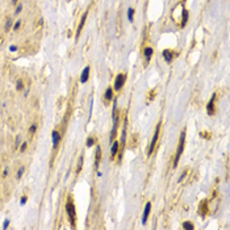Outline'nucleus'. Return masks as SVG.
Listing matches in <instances>:
<instances>
[{"label": "nucleus", "mask_w": 230, "mask_h": 230, "mask_svg": "<svg viewBox=\"0 0 230 230\" xmlns=\"http://www.w3.org/2000/svg\"><path fill=\"white\" fill-rule=\"evenodd\" d=\"M66 210H67V214H68V218H70L71 225L75 226V205H74V202H72V200H71V199L67 200Z\"/></svg>", "instance_id": "f257e3e1"}, {"label": "nucleus", "mask_w": 230, "mask_h": 230, "mask_svg": "<svg viewBox=\"0 0 230 230\" xmlns=\"http://www.w3.org/2000/svg\"><path fill=\"white\" fill-rule=\"evenodd\" d=\"M184 139H186V131H181L180 134V139H179V145H178V151H176V155H175V166L178 164L179 159H180V155L183 153V149H184Z\"/></svg>", "instance_id": "f03ea898"}, {"label": "nucleus", "mask_w": 230, "mask_h": 230, "mask_svg": "<svg viewBox=\"0 0 230 230\" xmlns=\"http://www.w3.org/2000/svg\"><path fill=\"white\" fill-rule=\"evenodd\" d=\"M159 131H160V124H158L157 128H155V133L153 136V141H151L150 147H149V150H147V155H151V153L154 151L155 146H157V142H158V138H159Z\"/></svg>", "instance_id": "7ed1b4c3"}, {"label": "nucleus", "mask_w": 230, "mask_h": 230, "mask_svg": "<svg viewBox=\"0 0 230 230\" xmlns=\"http://www.w3.org/2000/svg\"><path fill=\"white\" fill-rule=\"evenodd\" d=\"M125 79H126V75H125V74H118V75L116 76V80H115V88L120 89L122 87V84H124Z\"/></svg>", "instance_id": "20e7f679"}, {"label": "nucleus", "mask_w": 230, "mask_h": 230, "mask_svg": "<svg viewBox=\"0 0 230 230\" xmlns=\"http://www.w3.org/2000/svg\"><path fill=\"white\" fill-rule=\"evenodd\" d=\"M208 210H209L208 201H207V200H204V201H201V202H200V205H199V213L201 214V216H205V214L208 213Z\"/></svg>", "instance_id": "39448f33"}, {"label": "nucleus", "mask_w": 230, "mask_h": 230, "mask_svg": "<svg viewBox=\"0 0 230 230\" xmlns=\"http://www.w3.org/2000/svg\"><path fill=\"white\" fill-rule=\"evenodd\" d=\"M214 100H216V95L212 97V100L209 101V104H208V112H209V115H213V113H214Z\"/></svg>", "instance_id": "423d86ee"}, {"label": "nucleus", "mask_w": 230, "mask_h": 230, "mask_svg": "<svg viewBox=\"0 0 230 230\" xmlns=\"http://www.w3.org/2000/svg\"><path fill=\"white\" fill-rule=\"evenodd\" d=\"M150 208H151V204H150V202H147V205H146V208H145V214H143V221H142L143 223H146L147 216H149V213H150Z\"/></svg>", "instance_id": "0eeeda50"}, {"label": "nucleus", "mask_w": 230, "mask_h": 230, "mask_svg": "<svg viewBox=\"0 0 230 230\" xmlns=\"http://www.w3.org/2000/svg\"><path fill=\"white\" fill-rule=\"evenodd\" d=\"M86 17H87V12H86L84 16L82 17V21H80V25H79V28H78L76 36H79V34H80V32H82V28H83V25H84V22H86Z\"/></svg>", "instance_id": "6e6552de"}, {"label": "nucleus", "mask_w": 230, "mask_h": 230, "mask_svg": "<svg viewBox=\"0 0 230 230\" xmlns=\"http://www.w3.org/2000/svg\"><path fill=\"white\" fill-rule=\"evenodd\" d=\"M100 159H101V150H100V147H96V162H95V167L99 166Z\"/></svg>", "instance_id": "1a4fd4ad"}, {"label": "nucleus", "mask_w": 230, "mask_h": 230, "mask_svg": "<svg viewBox=\"0 0 230 230\" xmlns=\"http://www.w3.org/2000/svg\"><path fill=\"white\" fill-rule=\"evenodd\" d=\"M88 72H89V67H86V70L83 71V75H82V82L84 83V82H87V79H88Z\"/></svg>", "instance_id": "9d476101"}, {"label": "nucleus", "mask_w": 230, "mask_h": 230, "mask_svg": "<svg viewBox=\"0 0 230 230\" xmlns=\"http://www.w3.org/2000/svg\"><path fill=\"white\" fill-rule=\"evenodd\" d=\"M117 150H118V143L115 142V143H113V146H112V158H115V155H116V153H117Z\"/></svg>", "instance_id": "9b49d317"}, {"label": "nucleus", "mask_w": 230, "mask_h": 230, "mask_svg": "<svg viewBox=\"0 0 230 230\" xmlns=\"http://www.w3.org/2000/svg\"><path fill=\"white\" fill-rule=\"evenodd\" d=\"M53 139H54V146H57V145H58V141H59L58 131H53Z\"/></svg>", "instance_id": "f8f14e48"}, {"label": "nucleus", "mask_w": 230, "mask_h": 230, "mask_svg": "<svg viewBox=\"0 0 230 230\" xmlns=\"http://www.w3.org/2000/svg\"><path fill=\"white\" fill-rule=\"evenodd\" d=\"M172 51H170V50H164V58L167 59V61H171V58H172V54H171Z\"/></svg>", "instance_id": "ddd939ff"}, {"label": "nucleus", "mask_w": 230, "mask_h": 230, "mask_svg": "<svg viewBox=\"0 0 230 230\" xmlns=\"http://www.w3.org/2000/svg\"><path fill=\"white\" fill-rule=\"evenodd\" d=\"M145 53H146V54H145V57H146V59H147V62H149V59H150V57H151V53H153V50H151L150 47H147Z\"/></svg>", "instance_id": "4468645a"}, {"label": "nucleus", "mask_w": 230, "mask_h": 230, "mask_svg": "<svg viewBox=\"0 0 230 230\" xmlns=\"http://www.w3.org/2000/svg\"><path fill=\"white\" fill-rule=\"evenodd\" d=\"M82 163H83V158L80 157V158H79V163H78V168H76V172H79L80 170H82Z\"/></svg>", "instance_id": "2eb2a0df"}, {"label": "nucleus", "mask_w": 230, "mask_h": 230, "mask_svg": "<svg viewBox=\"0 0 230 230\" xmlns=\"http://www.w3.org/2000/svg\"><path fill=\"white\" fill-rule=\"evenodd\" d=\"M110 99H112V88L107 91V100H110Z\"/></svg>", "instance_id": "dca6fc26"}, {"label": "nucleus", "mask_w": 230, "mask_h": 230, "mask_svg": "<svg viewBox=\"0 0 230 230\" xmlns=\"http://www.w3.org/2000/svg\"><path fill=\"white\" fill-rule=\"evenodd\" d=\"M183 226H184L186 229H193V225H192V223H188V222H186Z\"/></svg>", "instance_id": "f3484780"}, {"label": "nucleus", "mask_w": 230, "mask_h": 230, "mask_svg": "<svg viewBox=\"0 0 230 230\" xmlns=\"http://www.w3.org/2000/svg\"><path fill=\"white\" fill-rule=\"evenodd\" d=\"M187 17H188V12L187 11H184V16H183V25L186 24V21H187Z\"/></svg>", "instance_id": "a211bd4d"}, {"label": "nucleus", "mask_w": 230, "mask_h": 230, "mask_svg": "<svg viewBox=\"0 0 230 230\" xmlns=\"http://www.w3.org/2000/svg\"><path fill=\"white\" fill-rule=\"evenodd\" d=\"M131 19H133V9H129V20L131 21Z\"/></svg>", "instance_id": "6ab92c4d"}, {"label": "nucleus", "mask_w": 230, "mask_h": 230, "mask_svg": "<svg viewBox=\"0 0 230 230\" xmlns=\"http://www.w3.org/2000/svg\"><path fill=\"white\" fill-rule=\"evenodd\" d=\"M154 92H155V91H151V92H150V93H149V95H150V100H151V99H153V97H154Z\"/></svg>", "instance_id": "aec40b11"}]
</instances>
